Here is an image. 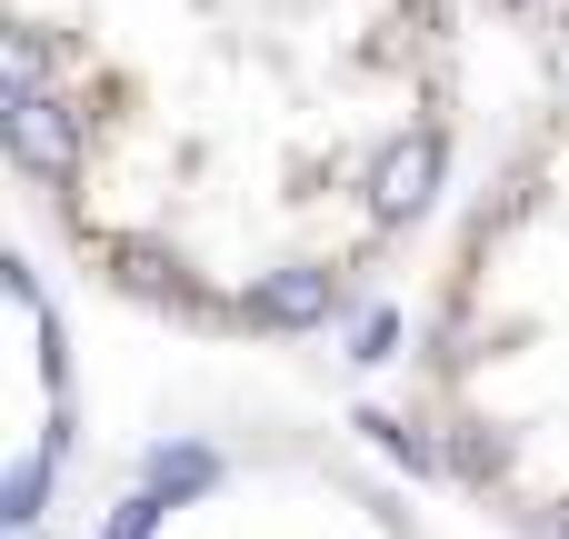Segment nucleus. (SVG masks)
I'll list each match as a JSON object with an SVG mask.
<instances>
[{
  "mask_svg": "<svg viewBox=\"0 0 569 539\" xmlns=\"http://www.w3.org/2000/svg\"><path fill=\"white\" fill-rule=\"evenodd\" d=\"M10 150L30 180H60L70 170V110L50 100V80H10Z\"/></svg>",
  "mask_w": 569,
  "mask_h": 539,
  "instance_id": "f257e3e1",
  "label": "nucleus"
},
{
  "mask_svg": "<svg viewBox=\"0 0 569 539\" xmlns=\"http://www.w3.org/2000/svg\"><path fill=\"white\" fill-rule=\"evenodd\" d=\"M330 310H340L330 270H280V280H260V290L240 300V330H320Z\"/></svg>",
  "mask_w": 569,
  "mask_h": 539,
  "instance_id": "f03ea898",
  "label": "nucleus"
},
{
  "mask_svg": "<svg viewBox=\"0 0 569 539\" xmlns=\"http://www.w3.org/2000/svg\"><path fill=\"white\" fill-rule=\"evenodd\" d=\"M430 180H440V130L400 140V150L370 170V210H380V230H390V220H420V210H430Z\"/></svg>",
  "mask_w": 569,
  "mask_h": 539,
  "instance_id": "7ed1b4c3",
  "label": "nucleus"
},
{
  "mask_svg": "<svg viewBox=\"0 0 569 539\" xmlns=\"http://www.w3.org/2000/svg\"><path fill=\"white\" fill-rule=\"evenodd\" d=\"M40 490H50V450H30V460L10 470V530H30V520H40Z\"/></svg>",
  "mask_w": 569,
  "mask_h": 539,
  "instance_id": "20e7f679",
  "label": "nucleus"
},
{
  "mask_svg": "<svg viewBox=\"0 0 569 539\" xmlns=\"http://www.w3.org/2000/svg\"><path fill=\"white\" fill-rule=\"evenodd\" d=\"M150 520H160V490H140V500H120V520H110V539H150Z\"/></svg>",
  "mask_w": 569,
  "mask_h": 539,
  "instance_id": "39448f33",
  "label": "nucleus"
}]
</instances>
